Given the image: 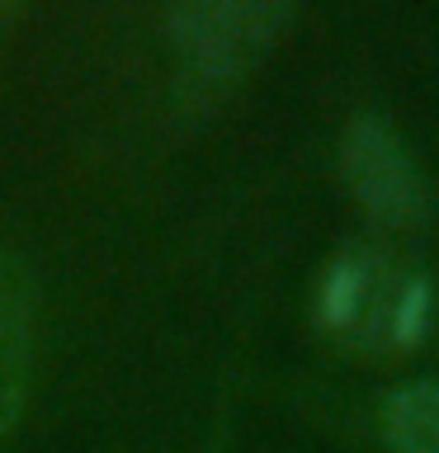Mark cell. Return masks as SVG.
Listing matches in <instances>:
<instances>
[{
	"mask_svg": "<svg viewBox=\"0 0 439 453\" xmlns=\"http://www.w3.org/2000/svg\"><path fill=\"white\" fill-rule=\"evenodd\" d=\"M34 321L38 283L24 255L0 250V439L24 420L34 392Z\"/></svg>",
	"mask_w": 439,
	"mask_h": 453,
	"instance_id": "cell-4",
	"label": "cell"
},
{
	"mask_svg": "<svg viewBox=\"0 0 439 453\" xmlns=\"http://www.w3.org/2000/svg\"><path fill=\"white\" fill-rule=\"evenodd\" d=\"M378 430L392 453H439V382H406L388 392Z\"/></svg>",
	"mask_w": 439,
	"mask_h": 453,
	"instance_id": "cell-5",
	"label": "cell"
},
{
	"mask_svg": "<svg viewBox=\"0 0 439 453\" xmlns=\"http://www.w3.org/2000/svg\"><path fill=\"white\" fill-rule=\"evenodd\" d=\"M5 14H10V10H5V5H0V24H5Z\"/></svg>",
	"mask_w": 439,
	"mask_h": 453,
	"instance_id": "cell-6",
	"label": "cell"
},
{
	"mask_svg": "<svg viewBox=\"0 0 439 453\" xmlns=\"http://www.w3.org/2000/svg\"><path fill=\"white\" fill-rule=\"evenodd\" d=\"M340 175L364 218L382 226H420L430 218V180L416 165L406 137L382 113L350 119L340 137Z\"/></svg>",
	"mask_w": 439,
	"mask_h": 453,
	"instance_id": "cell-3",
	"label": "cell"
},
{
	"mask_svg": "<svg viewBox=\"0 0 439 453\" xmlns=\"http://www.w3.org/2000/svg\"><path fill=\"white\" fill-rule=\"evenodd\" d=\"M317 311L326 331L364 354L411 349L430 321V288L374 246L340 250L321 279Z\"/></svg>",
	"mask_w": 439,
	"mask_h": 453,
	"instance_id": "cell-2",
	"label": "cell"
},
{
	"mask_svg": "<svg viewBox=\"0 0 439 453\" xmlns=\"http://www.w3.org/2000/svg\"><path fill=\"white\" fill-rule=\"evenodd\" d=\"M283 0H189L166 10V38L175 52V85L189 109H208L232 95L269 57L289 28Z\"/></svg>",
	"mask_w": 439,
	"mask_h": 453,
	"instance_id": "cell-1",
	"label": "cell"
}]
</instances>
